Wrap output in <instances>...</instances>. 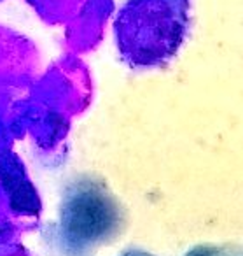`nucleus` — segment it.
I'll return each mask as SVG.
<instances>
[{"instance_id":"obj_1","label":"nucleus","mask_w":243,"mask_h":256,"mask_svg":"<svg viewBox=\"0 0 243 256\" xmlns=\"http://www.w3.org/2000/svg\"><path fill=\"white\" fill-rule=\"evenodd\" d=\"M189 22L191 0H126L114 20L117 48L137 67L165 64L180 50Z\"/></svg>"}]
</instances>
